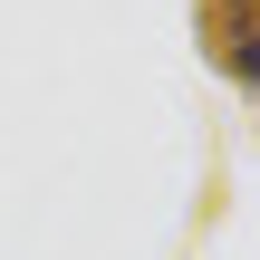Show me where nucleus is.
I'll use <instances>...</instances> for the list:
<instances>
[{
    "mask_svg": "<svg viewBox=\"0 0 260 260\" xmlns=\"http://www.w3.org/2000/svg\"><path fill=\"white\" fill-rule=\"evenodd\" d=\"M193 29H203V58H212L222 77L260 87V0H203Z\"/></svg>",
    "mask_w": 260,
    "mask_h": 260,
    "instance_id": "obj_1",
    "label": "nucleus"
}]
</instances>
